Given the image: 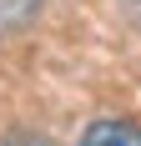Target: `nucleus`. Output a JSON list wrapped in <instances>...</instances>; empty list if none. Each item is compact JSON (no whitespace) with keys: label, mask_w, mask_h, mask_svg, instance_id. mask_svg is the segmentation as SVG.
<instances>
[{"label":"nucleus","mask_w":141,"mask_h":146,"mask_svg":"<svg viewBox=\"0 0 141 146\" xmlns=\"http://www.w3.org/2000/svg\"><path fill=\"white\" fill-rule=\"evenodd\" d=\"M76 146H141V126L121 116H101L76 136Z\"/></svg>","instance_id":"nucleus-1"},{"label":"nucleus","mask_w":141,"mask_h":146,"mask_svg":"<svg viewBox=\"0 0 141 146\" xmlns=\"http://www.w3.org/2000/svg\"><path fill=\"white\" fill-rule=\"evenodd\" d=\"M0 146H51V141H45V136H35V131H10Z\"/></svg>","instance_id":"nucleus-2"}]
</instances>
